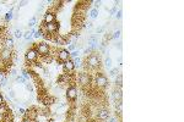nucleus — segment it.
<instances>
[{"label":"nucleus","instance_id":"1","mask_svg":"<svg viewBox=\"0 0 184 122\" xmlns=\"http://www.w3.org/2000/svg\"><path fill=\"white\" fill-rule=\"evenodd\" d=\"M100 66H101L100 56L93 51V53L90 54V56L86 59V68H89V70H97V68H100Z\"/></svg>","mask_w":184,"mask_h":122},{"label":"nucleus","instance_id":"2","mask_svg":"<svg viewBox=\"0 0 184 122\" xmlns=\"http://www.w3.org/2000/svg\"><path fill=\"white\" fill-rule=\"evenodd\" d=\"M33 48H36V50H37V53H38V55L41 56V57L48 56L50 54V50H52L50 45L47 44L45 42H42V43H39V44H36V43H34Z\"/></svg>","mask_w":184,"mask_h":122},{"label":"nucleus","instance_id":"3","mask_svg":"<svg viewBox=\"0 0 184 122\" xmlns=\"http://www.w3.org/2000/svg\"><path fill=\"white\" fill-rule=\"evenodd\" d=\"M93 83H95L96 87H98V88H106L107 86H108V79H107V77L102 72H98L96 75L95 82H93Z\"/></svg>","mask_w":184,"mask_h":122},{"label":"nucleus","instance_id":"4","mask_svg":"<svg viewBox=\"0 0 184 122\" xmlns=\"http://www.w3.org/2000/svg\"><path fill=\"white\" fill-rule=\"evenodd\" d=\"M38 53H37V50L36 48H31V49H28L26 51V54H25V59H26V62H30V64H34L36 61L38 60Z\"/></svg>","mask_w":184,"mask_h":122},{"label":"nucleus","instance_id":"5","mask_svg":"<svg viewBox=\"0 0 184 122\" xmlns=\"http://www.w3.org/2000/svg\"><path fill=\"white\" fill-rule=\"evenodd\" d=\"M66 98L70 101H75L78 98V89L75 86H70L66 88Z\"/></svg>","mask_w":184,"mask_h":122},{"label":"nucleus","instance_id":"6","mask_svg":"<svg viewBox=\"0 0 184 122\" xmlns=\"http://www.w3.org/2000/svg\"><path fill=\"white\" fill-rule=\"evenodd\" d=\"M56 59H58V61L65 62V61L70 60V53L66 49H59L56 53Z\"/></svg>","mask_w":184,"mask_h":122},{"label":"nucleus","instance_id":"7","mask_svg":"<svg viewBox=\"0 0 184 122\" xmlns=\"http://www.w3.org/2000/svg\"><path fill=\"white\" fill-rule=\"evenodd\" d=\"M79 83L81 84L82 87H85V86H90V83H91V76H90L87 72H82L79 75Z\"/></svg>","mask_w":184,"mask_h":122},{"label":"nucleus","instance_id":"8","mask_svg":"<svg viewBox=\"0 0 184 122\" xmlns=\"http://www.w3.org/2000/svg\"><path fill=\"white\" fill-rule=\"evenodd\" d=\"M73 83V78H71V73H63L60 77L58 78V84L65 86V84Z\"/></svg>","mask_w":184,"mask_h":122},{"label":"nucleus","instance_id":"9","mask_svg":"<svg viewBox=\"0 0 184 122\" xmlns=\"http://www.w3.org/2000/svg\"><path fill=\"white\" fill-rule=\"evenodd\" d=\"M44 27L47 29V32L49 35H53V34H55L58 32V29H59V22H53V23H48V25H45L44 23Z\"/></svg>","mask_w":184,"mask_h":122},{"label":"nucleus","instance_id":"10","mask_svg":"<svg viewBox=\"0 0 184 122\" xmlns=\"http://www.w3.org/2000/svg\"><path fill=\"white\" fill-rule=\"evenodd\" d=\"M55 22V12L49 10V11H45L44 17H43V23L48 25V23H53Z\"/></svg>","mask_w":184,"mask_h":122},{"label":"nucleus","instance_id":"11","mask_svg":"<svg viewBox=\"0 0 184 122\" xmlns=\"http://www.w3.org/2000/svg\"><path fill=\"white\" fill-rule=\"evenodd\" d=\"M63 68H64L65 73H71V72H74V71H75V66H74L73 60L70 59V60L65 61V62H63Z\"/></svg>","mask_w":184,"mask_h":122},{"label":"nucleus","instance_id":"12","mask_svg":"<svg viewBox=\"0 0 184 122\" xmlns=\"http://www.w3.org/2000/svg\"><path fill=\"white\" fill-rule=\"evenodd\" d=\"M97 117L101 121H106L109 118V110L108 109H100L97 112Z\"/></svg>","mask_w":184,"mask_h":122},{"label":"nucleus","instance_id":"13","mask_svg":"<svg viewBox=\"0 0 184 122\" xmlns=\"http://www.w3.org/2000/svg\"><path fill=\"white\" fill-rule=\"evenodd\" d=\"M113 100L114 101H118V100H122L123 98V90L122 88H118V87H115V89L113 90Z\"/></svg>","mask_w":184,"mask_h":122},{"label":"nucleus","instance_id":"14","mask_svg":"<svg viewBox=\"0 0 184 122\" xmlns=\"http://www.w3.org/2000/svg\"><path fill=\"white\" fill-rule=\"evenodd\" d=\"M115 114H117V116L122 117V114H123V100H118V101H115Z\"/></svg>","mask_w":184,"mask_h":122},{"label":"nucleus","instance_id":"15","mask_svg":"<svg viewBox=\"0 0 184 122\" xmlns=\"http://www.w3.org/2000/svg\"><path fill=\"white\" fill-rule=\"evenodd\" d=\"M97 44H98V38H97V35H96V34L90 35L89 37V45L90 46H91V48H95Z\"/></svg>","mask_w":184,"mask_h":122},{"label":"nucleus","instance_id":"16","mask_svg":"<svg viewBox=\"0 0 184 122\" xmlns=\"http://www.w3.org/2000/svg\"><path fill=\"white\" fill-rule=\"evenodd\" d=\"M7 114H10V111H9V106L6 105L5 103H3V104H0V115L1 116H5Z\"/></svg>","mask_w":184,"mask_h":122},{"label":"nucleus","instance_id":"17","mask_svg":"<svg viewBox=\"0 0 184 122\" xmlns=\"http://www.w3.org/2000/svg\"><path fill=\"white\" fill-rule=\"evenodd\" d=\"M4 48L12 50V48H14V38H6L5 39V44H4Z\"/></svg>","mask_w":184,"mask_h":122},{"label":"nucleus","instance_id":"18","mask_svg":"<svg viewBox=\"0 0 184 122\" xmlns=\"http://www.w3.org/2000/svg\"><path fill=\"white\" fill-rule=\"evenodd\" d=\"M12 11H14V9H10V11L6 12V14H5V16H4V21H5V22H10L12 18H14Z\"/></svg>","mask_w":184,"mask_h":122},{"label":"nucleus","instance_id":"19","mask_svg":"<svg viewBox=\"0 0 184 122\" xmlns=\"http://www.w3.org/2000/svg\"><path fill=\"white\" fill-rule=\"evenodd\" d=\"M123 86V76L119 73L117 76V78H115V87H118V88H122Z\"/></svg>","mask_w":184,"mask_h":122},{"label":"nucleus","instance_id":"20","mask_svg":"<svg viewBox=\"0 0 184 122\" xmlns=\"http://www.w3.org/2000/svg\"><path fill=\"white\" fill-rule=\"evenodd\" d=\"M36 32V29H31V31H28V32H26V33L23 34V38H25V40H30V39L32 38V34Z\"/></svg>","mask_w":184,"mask_h":122},{"label":"nucleus","instance_id":"21","mask_svg":"<svg viewBox=\"0 0 184 122\" xmlns=\"http://www.w3.org/2000/svg\"><path fill=\"white\" fill-rule=\"evenodd\" d=\"M120 73V71H119V68L118 67H113V68H111V72H109V76H112V77H115V76H118Z\"/></svg>","mask_w":184,"mask_h":122},{"label":"nucleus","instance_id":"22","mask_svg":"<svg viewBox=\"0 0 184 122\" xmlns=\"http://www.w3.org/2000/svg\"><path fill=\"white\" fill-rule=\"evenodd\" d=\"M122 37V29H117V31H114V33H113V35H112V39H119Z\"/></svg>","mask_w":184,"mask_h":122},{"label":"nucleus","instance_id":"23","mask_svg":"<svg viewBox=\"0 0 184 122\" xmlns=\"http://www.w3.org/2000/svg\"><path fill=\"white\" fill-rule=\"evenodd\" d=\"M22 77L28 81V79H31V72H28L27 70H22Z\"/></svg>","mask_w":184,"mask_h":122},{"label":"nucleus","instance_id":"24","mask_svg":"<svg viewBox=\"0 0 184 122\" xmlns=\"http://www.w3.org/2000/svg\"><path fill=\"white\" fill-rule=\"evenodd\" d=\"M97 16H98V10H97V9H92V10L90 11V17H91V18H96Z\"/></svg>","mask_w":184,"mask_h":122},{"label":"nucleus","instance_id":"25","mask_svg":"<svg viewBox=\"0 0 184 122\" xmlns=\"http://www.w3.org/2000/svg\"><path fill=\"white\" fill-rule=\"evenodd\" d=\"M14 34H15V38H17V39H20L23 37V32L21 29H15V33Z\"/></svg>","mask_w":184,"mask_h":122},{"label":"nucleus","instance_id":"26","mask_svg":"<svg viewBox=\"0 0 184 122\" xmlns=\"http://www.w3.org/2000/svg\"><path fill=\"white\" fill-rule=\"evenodd\" d=\"M71 60H73L74 66H75V67L81 66V59H80V57H75V59H71Z\"/></svg>","mask_w":184,"mask_h":122},{"label":"nucleus","instance_id":"27","mask_svg":"<svg viewBox=\"0 0 184 122\" xmlns=\"http://www.w3.org/2000/svg\"><path fill=\"white\" fill-rule=\"evenodd\" d=\"M25 87H26V89H27L30 93H33L34 89H33V86H32V83H28V82H26L25 83Z\"/></svg>","mask_w":184,"mask_h":122},{"label":"nucleus","instance_id":"28","mask_svg":"<svg viewBox=\"0 0 184 122\" xmlns=\"http://www.w3.org/2000/svg\"><path fill=\"white\" fill-rule=\"evenodd\" d=\"M36 22H37V18H36V17H32V18L28 21V27L30 28L34 27V26H36Z\"/></svg>","mask_w":184,"mask_h":122},{"label":"nucleus","instance_id":"29","mask_svg":"<svg viewBox=\"0 0 184 122\" xmlns=\"http://www.w3.org/2000/svg\"><path fill=\"white\" fill-rule=\"evenodd\" d=\"M15 81H16V82H18V83H21V84H25L26 82H27V81H26L22 76H17V77L15 78Z\"/></svg>","mask_w":184,"mask_h":122},{"label":"nucleus","instance_id":"30","mask_svg":"<svg viewBox=\"0 0 184 122\" xmlns=\"http://www.w3.org/2000/svg\"><path fill=\"white\" fill-rule=\"evenodd\" d=\"M104 65H106L107 68H112V59L111 57H107L106 61H104Z\"/></svg>","mask_w":184,"mask_h":122},{"label":"nucleus","instance_id":"31","mask_svg":"<svg viewBox=\"0 0 184 122\" xmlns=\"http://www.w3.org/2000/svg\"><path fill=\"white\" fill-rule=\"evenodd\" d=\"M122 17H123V10L119 9V10L115 12V18H117V20H122Z\"/></svg>","mask_w":184,"mask_h":122},{"label":"nucleus","instance_id":"32","mask_svg":"<svg viewBox=\"0 0 184 122\" xmlns=\"http://www.w3.org/2000/svg\"><path fill=\"white\" fill-rule=\"evenodd\" d=\"M9 96H10L12 100H16V95H15V92H14L12 89H9Z\"/></svg>","mask_w":184,"mask_h":122},{"label":"nucleus","instance_id":"33","mask_svg":"<svg viewBox=\"0 0 184 122\" xmlns=\"http://www.w3.org/2000/svg\"><path fill=\"white\" fill-rule=\"evenodd\" d=\"M78 55H79V51L78 50H74V51L70 53V59H75V57H78Z\"/></svg>","mask_w":184,"mask_h":122},{"label":"nucleus","instance_id":"34","mask_svg":"<svg viewBox=\"0 0 184 122\" xmlns=\"http://www.w3.org/2000/svg\"><path fill=\"white\" fill-rule=\"evenodd\" d=\"M74 50H76V44H75V43H73V44L69 45V49H67V51H69V53H71V51H74Z\"/></svg>","mask_w":184,"mask_h":122},{"label":"nucleus","instance_id":"35","mask_svg":"<svg viewBox=\"0 0 184 122\" xmlns=\"http://www.w3.org/2000/svg\"><path fill=\"white\" fill-rule=\"evenodd\" d=\"M91 4H93V5H95V9H97V7H100L101 6L102 1H101V0H98V1H91Z\"/></svg>","mask_w":184,"mask_h":122},{"label":"nucleus","instance_id":"36","mask_svg":"<svg viewBox=\"0 0 184 122\" xmlns=\"http://www.w3.org/2000/svg\"><path fill=\"white\" fill-rule=\"evenodd\" d=\"M33 37L34 38H41V37H42V33H41L39 31H36V32L33 33Z\"/></svg>","mask_w":184,"mask_h":122},{"label":"nucleus","instance_id":"37","mask_svg":"<svg viewBox=\"0 0 184 122\" xmlns=\"http://www.w3.org/2000/svg\"><path fill=\"white\" fill-rule=\"evenodd\" d=\"M96 31H97V33H98V34L103 33V32H104V26H103V27H100V28H97Z\"/></svg>","mask_w":184,"mask_h":122},{"label":"nucleus","instance_id":"38","mask_svg":"<svg viewBox=\"0 0 184 122\" xmlns=\"http://www.w3.org/2000/svg\"><path fill=\"white\" fill-rule=\"evenodd\" d=\"M115 12H117V6H114L111 11H109V14H111V15H115Z\"/></svg>","mask_w":184,"mask_h":122},{"label":"nucleus","instance_id":"39","mask_svg":"<svg viewBox=\"0 0 184 122\" xmlns=\"http://www.w3.org/2000/svg\"><path fill=\"white\" fill-rule=\"evenodd\" d=\"M10 75H11L12 77H15V78H16V77H17V72H16V70H11V72H10Z\"/></svg>","mask_w":184,"mask_h":122},{"label":"nucleus","instance_id":"40","mask_svg":"<svg viewBox=\"0 0 184 122\" xmlns=\"http://www.w3.org/2000/svg\"><path fill=\"white\" fill-rule=\"evenodd\" d=\"M25 112H26V110H25V109H22V107H20V109H18V114H20V115H25Z\"/></svg>","mask_w":184,"mask_h":122},{"label":"nucleus","instance_id":"41","mask_svg":"<svg viewBox=\"0 0 184 122\" xmlns=\"http://www.w3.org/2000/svg\"><path fill=\"white\" fill-rule=\"evenodd\" d=\"M122 44H123L122 40H119V42H118V44H117V48H118L119 50H122V49H123V45H122Z\"/></svg>","mask_w":184,"mask_h":122},{"label":"nucleus","instance_id":"42","mask_svg":"<svg viewBox=\"0 0 184 122\" xmlns=\"http://www.w3.org/2000/svg\"><path fill=\"white\" fill-rule=\"evenodd\" d=\"M26 4H27V1H20V3H18V7H21V6H25Z\"/></svg>","mask_w":184,"mask_h":122},{"label":"nucleus","instance_id":"43","mask_svg":"<svg viewBox=\"0 0 184 122\" xmlns=\"http://www.w3.org/2000/svg\"><path fill=\"white\" fill-rule=\"evenodd\" d=\"M118 61H119V65L122 66V65H123V57H122V56H119V57H118Z\"/></svg>","mask_w":184,"mask_h":122},{"label":"nucleus","instance_id":"44","mask_svg":"<svg viewBox=\"0 0 184 122\" xmlns=\"http://www.w3.org/2000/svg\"><path fill=\"white\" fill-rule=\"evenodd\" d=\"M109 122H118V120L115 117H111V118H109Z\"/></svg>","mask_w":184,"mask_h":122},{"label":"nucleus","instance_id":"45","mask_svg":"<svg viewBox=\"0 0 184 122\" xmlns=\"http://www.w3.org/2000/svg\"><path fill=\"white\" fill-rule=\"evenodd\" d=\"M4 103V96H3V94L0 93V104H3Z\"/></svg>","mask_w":184,"mask_h":122},{"label":"nucleus","instance_id":"46","mask_svg":"<svg viewBox=\"0 0 184 122\" xmlns=\"http://www.w3.org/2000/svg\"><path fill=\"white\" fill-rule=\"evenodd\" d=\"M22 122H34V121H32V120H30V118H23V120H22Z\"/></svg>","mask_w":184,"mask_h":122},{"label":"nucleus","instance_id":"47","mask_svg":"<svg viewBox=\"0 0 184 122\" xmlns=\"http://www.w3.org/2000/svg\"><path fill=\"white\" fill-rule=\"evenodd\" d=\"M0 122H3V116L0 115Z\"/></svg>","mask_w":184,"mask_h":122},{"label":"nucleus","instance_id":"48","mask_svg":"<svg viewBox=\"0 0 184 122\" xmlns=\"http://www.w3.org/2000/svg\"><path fill=\"white\" fill-rule=\"evenodd\" d=\"M6 122H12V121H6Z\"/></svg>","mask_w":184,"mask_h":122},{"label":"nucleus","instance_id":"49","mask_svg":"<svg viewBox=\"0 0 184 122\" xmlns=\"http://www.w3.org/2000/svg\"><path fill=\"white\" fill-rule=\"evenodd\" d=\"M0 11H1V9H0Z\"/></svg>","mask_w":184,"mask_h":122}]
</instances>
